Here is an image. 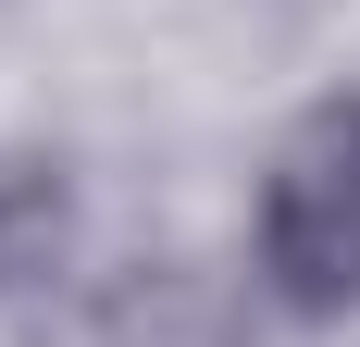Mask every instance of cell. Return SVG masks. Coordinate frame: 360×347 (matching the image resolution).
I'll list each match as a JSON object with an SVG mask.
<instances>
[{"label": "cell", "instance_id": "1", "mask_svg": "<svg viewBox=\"0 0 360 347\" xmlns=\"http://www.w3.org/2000/svg\"><path fill=\"white\" fill-rule=\"evenodd\" d=\"M261 285L298 322L360 310V100L298 112L274 174H261Z\"/></svg>", "mask_w": 360, "mask_h": 347}]
</instances>
